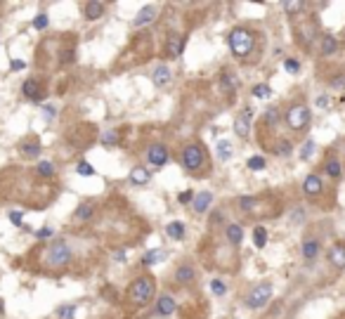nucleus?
Masks as SVG:
<instances>
[{"instance_id":"1","label":"nucleus","mask_w":345,"mask_h":319,"mask_svg":"<svg viewBox=\"0 0 345 319\" xmlns=\"http://www.w3.org/2000/svg\"><path fill=\"white\" fill-rule=\"evenodd\" d=\"M154 293H156V281H154V277H149V274L137 277V279L130 284V288H128V298H130L135 305L151 303V300H154Z\"/></svg>"},{"instance_id":"2","label":"nucleus","mask_w":345,"mask_h":319,"mask_svg":"<svg viewBox=\"0 0 345 319\" xmlns=\"http://www.w3.org/2000/svg\"><path fill=\"white\" fill-rule=\"evenodd\" d=\"M45 263L50 267H64V265L71 263V249L69 244L59 239V242H52L45 249Z\"/></svg>"},{"instance_id":"3","label":"nucleus","mask_w":345,"mask_h":319,"mask_svg":"<svg viewBox=\"0 0 345 319\" xmlns=\"http://www.w3.org/2000/svg\"><path fill=\"white\" fill-rule=\"evenodd\" d=\"M253 43H255V38H253V33L248 29H234V31L229 33V47H232V52L236 57L248 55L253 50Z\"/></svg>"},{"instance_id":"4","label":"nucleus","mask_w":345,"mask_h":319,"mask_svg":"<svg viewBox=\"0 0 345 319\" xmlns=\"http://www.w3.org/2000/svg\"><path fill=\"white\" fill-rule=\"evenodd\" d=\"M272 298V284L265 281V284H258V286L253 288L251 293L246 296V307H251V310H260V307H265L267 300Z\"/></svg>"},{"instance_id":"5","label":"nucleus","mask_w":345,"mask_h":319,"mask_svg":"<svg viewBox=\"0 0 345 319\" xmlns=\"http://www.w3.org/2000/svg\"><path fill=\"white\" fill-rule=\"evenodd\" d=\"M286 123H289L291 130H300V128H305L310 123V109H307L305 104H296V107H291L286 111Z\"/></svg>"},{"instance_id":"6","label":"nucleus","mask_w":345,"mask_h":319,"mask_svg":"<svg viewBox=\"0 0 345 319\" xmlns=\"http://www.w3.org/2000/svg\"><path fill=\"white\" fill-rule=\"evenodd\" d=\"M182 166L187 171H199L204 166V149L199 144H187L182 149Z\"/></svg>"},{"instance_id":"7","label":"nucleus","mask_w":345,"mask_h":319,"mask_svg":"<svg viewBox=\"0 0 345 319\" xmlns=\"http://www.w3.org/2000/svg\"><path fill=\"white\" fill-rule=\"evenodd\" d=\"M251 118H253V109L248 107V109H243V114L236 116V121H234V132L241 140H246L248 132H251Z\"/></svg>"},{"instance_id":"8","label":"nucleus","mask_w":345,"mask_h":319,"mask_svg":"<svg viewBox=\"0 0 345 319\" xmlns=\"http://www.w3.org/2000/svg\"><path fill=\"white\" fill-rule=\"evenodd\" d=\"M147 161H149L154 168L165 166L168 164V149H165L163 144H154V147H149V151H147Z\"/></svg>"},{"instance_id":"9","label":"nucleus","mask_w":345,"mask_h":319,"mask_svg":"<svg viewBox=\"0 0 345 319\" xmlns=\"http://www.w3.org/2000/svg\"><path fill=\"white\" fill-rule=\"evenodd\" d=\"M149 171L147 168H142V166H135L133 171H130V175H128V180H130V185H135V187H144L147 182H149Z\"/></svg>"},{"instance_id":"10","label":"nucleus","mask_w":345,"mask_h":319,"mask_svg":"<svg viewBox=\"0 0 345 319\" xmlns=\"http://www.w3.org/2000/svg\"><path fill=\"white\" fill-rule=\"evenodd\" d=\"M182 47H185V36H170L165 43V55L175 59V57L182 55Z\"/></svg>"},{"instance_id":"11","label":"nucleus","mask_w":345,"mask_h":319,"mask_svg":"<svg viewBox=\"0 0 345 319\" xmlns=\"http://www.w3.org/2000/svg\"><path fill=\"white\" fill-rule=\"evenodd\" d=\"M19 151H22V156H26V158H38L43 147H40L38 140H24L22 144H19Z\"/></svg>"},{"instance_id":"12","label":"nucleus","mask_w":345,"mask_h":319,"mask_svg":"<svg viewBox=\"0 0 345 319\" xmlns=\"http://www.w3.org/2000/svg\"><path fill=\"white\" fill-rule=\"evenodd\" d=\"M154 17H156V8H154V5H144V8L137 12V17H135V29H140L144 24L154 22Z\"/></svg>"},{"instance_id":"13","label":"nucleus","mask_w":345,"mask_h":319,"mask_svg":"<svg viewBox=\"0 0 345 319\" xmlns=\"http://www.w3.org/2000/svg\"><path fill=\"white\" fill-rule=\"evenodd\" d=\"M154 86H158V88H163V86H168L172 81V73H170V69L165 66V64H161V66H156L154 69Z\"/></svg>"},{"instance_id":"14","label":"nucleus","mask_w":345,"mask_h":319,"mask_svg":"<svg viewBox=\"0 0 345 319\" xmlns=\"http://www.w3.org/2000/svg\"><path fill=\"white\" fill-rule=\"evenodd\" d=\"M322 180H319V175H307L305 178V182H303V192L305 194H310V196H314V194H319L322 192Z\"/></svg>"},{"instance_id":"15","label":"nucleus","mask_w":345,"mask_h":319,"mask_svg":"<svg viewBox=\"0 0 345 319\" xmlns=\"http://www.w3.org/2000/svg\"><path fill=\"white\" fill-rule=\"evenodd\" d=\"M329 258H331V263L336 265V267H340V270H343V267H345V244L343 242L333 244V249H331Z\"/></svg>"},{"instance_id":"16","label":"nucleus","mask_w":345,"mask_h":319,"mask_svg":"<svg viewBox=\"0 0 345 319\" xmlns=\"http://www.w3.org/2000/svg\"><path fill=\"white\" fill-rule=\"evenodd\" d=\"M104 3H97V0H90V3H85V19H90V22H95V19H100L104 12Z\"/></svg>"},{"instance_id":"17","label":"nucleus","mask_w":345,"mask_h":319,"mask_svg":"<svg viewBox=\"0 0 345 319\" xmlns=\"http://www.w3.org/2000/svg\"><path fill=\"white\" fill-rule=\"evenodd\" d=\"M211 201H213V194L211 192H201V194H196L194 196V210L196 213H206L208 210V206H211Z\"/></svg>"},{"instance_id":"18","label":"nucleus","mask_w":345,"mask_h":319,"mask_svg":"<svg viewBox=\"0 0 345 319\" xmlns=\"http://www.w3.org/2000/svg\"><path fill=\"white\" fill-rule=\"evenodd\" d=\"M225 234H227V242L232 244V246H239L241 239H243V229L236 225V222H229L227 229H225Z\"/></svg>"},{"instance_id":"19","label":"nucleus","mask_w":345,"mask_h":319,"mask_svg":"<svg viewBox=\"0 0 345 319\" xmlns=\"http://www.w3.org/2000/svg\"><path fill=\"white\" fill-rule=\"evenodd\" d=\"M156 312L161 314V317H168V314H172L175 312V300H172L170 296H161L156 303Z\"/></svg>"},{"instance_id":"20","label":"nucleus","mask_w":345,"mask_h":319,"mask_svg":"<svg viewBox=\"0 0 345 319\" xmlns=\"http://www.w3.org/2000/svg\"><path fill=\"white\" fill-rule=\"evenodd\" d=\"M175 281H180V284L194 281V267H192V265H180L178 272H175Z\"/></svg>"},{"instance_id":"21","label":"nucleus","mask_w":345,"mask_h":319,"mask_svg":"<svg viewBox=\"0 0 345 319\" xmlns=\"http://www.w3.org/2000/svg\"><path fill=\"white\" fill-rule=\"evenodd\" d=\"M22 93H24V97H29V100H36L38 95H43V93H40V88H38V81H33V78L24 81Z\"/></svg>"},{"instance_id":"22","label":"nucleus","mask_w":345,"mask_h":319,"mask_svg":"<svg viewBox=\"0 0 345 319\" xmlns=\"http://www.w3.org/2000/svg\"><path fill=\"white\" fill-rule=\"evenodd\" d=\"M220 81H222V90H236L239 88V81H236V76H234V71H222L220 73Z\"/></svg>"},{"instance_id":"23","label":"nucleus","mask_w":345,"mask_h":319,"mask_svg":"<svg viewBox=\"0 0 345 319\" xmlns=\"http://www.w3.org/2000/svg\"><path fill=\"white\" fill-rule=\"evenodd\" d=\"M317 253H319V242H317V239H307V242L303 244V258H305V260H314Z\"/></svg>"},{"instance_id":"24","label":"nucleus","mask_w":345,"mask_h":319,"mask_svg":"<svg viewBox=\"0 0 345 319\" xmlns=\"http://www.w3.org/2000/svg\"><path fill=\"white\" fill-rule=\"evenodd\" d=\"M165 234H168L170 239H182V236H185V225H182L180 220H175V222H170V225L165 227Z\"/></svg>"},{"instance_id":"25","label":"nucleus","mask_w":345,"mask_h":319,"mask_svg":"<svg viewBox=\"0 0 345 319\" xmlns=\"http://www.w3.org/2000/svg\"><path fill=\"white\" fill-rule=\"evenodd\" d=\"M253 244H255V249H265L267 244V229L263 225H258L253 229Z\"/></svg>"},{"instance_id":"26","label":"nucleus","mask_w":345,"mask_h":319,"mask_svg":"<svg viewBox=\"0 0 345 319\" xmlns=\"http://www.w3.org/2000/svg\"><path fill=\"white\" fill-rule=\"evenodd\" d=\"M163 260V251L161 249H154L149 251V253H144V258H142V265H147V267H151V265H156Z\"/></svg>"},{"instance_id":"27","label":"nucleus","mask_w":345,"mask_h":319,"mask_svg":"<svg viewBox=\"0 0 345 319\" xmlns=\"http://www.w3.org/2000/svg\"><path fill=\"white\" fill-rule=\"evenodd\" d=\"M93 213H95L93 203H83V206H78V208L73 210V218H76V220H88Z\"/></svg>"},{"instance_id":"28","label":"nucleus","mask_w":345,"mask_h":319,"mask_svg":"<svg viewBox=\"0 0 345 319\" xmlns=\"http://www.w3.org/2000/svg\"><path fill=\"white\" fill-rule=\"evenodd\" d=\"M218 158L220 161H229V158H232V144H229L227 140L218 142Z\"/></svg>"},{"instance_id":"29","label":"nucleus","mask_w":345,"mask_h":319,"mask_svg":"<svg viewBox=\"0 0 345 319\" xmlns=\"http://www.w3.org/2000/svg\"><path fill=\"white\" fill-rule=\"evenodd\" d=\"M336 47H338V43L333 36H322V55H333Z\"/></svg>"},{"instance_id":"30","label":"nucleus","mask_w":345,"mask_h":319,"mask_svg":"<svg viewBox=\"0 0 345 319\" xmlns=\"http://www.w3.org/2000/svg\"><path fill=\"white\" fill-rule=\"evenodd\" d=\"M270 95H272V88L267 86V83H258V86L253 88V97L255 100H267Z\"/></svg>"},{"instance_id":"31","label":"nucleus","mask_w":345,"mask_h":319,"mask_svg":"<svg viewBox=\"0 0 345 319\" xmlns=\"http://www.w3.org/2000/svg\"><path fill=\"white\" fill-rule=\"evenodd\" d=\"M36 173L43 175V178H52V175H55V166L50 164V161H40V164L36 166Z\"/></svg>"},{"instance_id":"32","label":"nucleus","mask_w":345,"mask_h":319,"mask_svg":"<svg viewBox=\"0 0 345 319\" xmlns=\"http://www.w3.org/2000/svg\"><path fill=\"white\" fill-rule=\"evenodd\" d=\"M100 142H102V144H107V147L118 144V132L116 130H104L102 135H100Z\"/></svg>"},{"instance_id":"33","label":"nucleus","mask_w":345,"mask_h":319,"mask_svg":"<svg viewBox=\"0 0 345 319\" xmlns=\"http://www.w3.org/2000/svg\"><path fill=\"white\" fill-rule=\"evenodd\" d=\"M76 314V305H59L57 307V317L59 319H73Z\"/></svg>"},{"instance_id":"34","label":"nucleus","mask_w":345,"mask_h":319,"mask_svg":"<svg viewBox=\"0 0 345 319\" xmlns=\"http://www.w3.org/2000/svg\"><path fill=\"white\" fill-rule=\"evenodd\" d=\"M246 166H248V168H251V171H263V168H265V158H263V156H251V158H248V161H246Z\"/></svg>"},{"instance_id":"35","label":"nucleus","mask_w":345,"mask_h":319,"mask_svg":"<svg viewBox=\"0 0 345 319\" xmlns=\"http://www.w3.org/2000/svg\"><path fill=\"white\" fill-rule=\"evenodd\" d=\"M76 173H78V175H83V178H93V175H95V168L88 164V161H80V164L76 166Z\"/></svg>"},{"instance_id":"36","label":"nucleus","mask_w":345,"mask_h":319,"mask_svg":"<svg viewBox=\"0 0 345 319\" xmlns=\"http://www.w3.org/2000/svg\"><path fill=\"white\" fill-rule=\"evenodd\" d=\"M47 24H50L47 15H45V12H40V15H36V19H33V29L43 31V29H47Z\"/></svg>"},{"instance_id":"37","label":"nucleus","mask_w":345,"mask_h":319,"mask_svg":"<svg viewBox=\"0 0 345 319\" xmlns=\"http://www.w3.org/2000/svg\"><path fill=\"white\" fill-rule=\"evenodd\" d=\"M326 173H329L331 178H340V173L343 171H340V164H338L336 158H331L329 164H326Z\"/></svg>"},{"instance_id":"38","label":"nucleus","mask_w":345,"mask_h":319,"mask_svg":"<svg viewBox=\"0 0 345 319\" xmlns=\"http://www.w3.org/2000/svg\"><path fill=\"white\" fill-rule=\"evenodd\" d=\"M284 69L289 71V73H298V71H300V62H298V59H291V57H286V59H284Z\"/></svg>"},{"instance_id":"39","label":"nucleus","mask_w":345,"mask_h":319,"mask_svg":"<svg viewBox=\"0 0 345 319\" xmlns=\"http://www.w3.org/2000/svg\"><path fill=\"white\" fill-rule=\"evenodd\" d=\"M277 121H279V109H277V107H270V109H267V114H265V123L267 125H275Z\"/></svg>"},{"instance_id":"40","label":"nucleus","mask_w":345,"mask_h":319,"mask_svg":"<svg viewBox=\"0 0 345 319\" xmlns=\"http://www.w3.org/2000/svg\"><path fill=\"white\" fill-rule=\"evenodd\" d=\"M312 151H314V142L307 140L305 144H303V149H300V158H303V161H307V158L312 156Z\"/></svg>"},{"instance_id":"41","label":"nucleus","mask_w":345,"mask_h":319,"mask_svg":"<svg viewBox=\"0 0 345 319\" xmlns=\"http://www.w3.org/2000/svg\"><path fill=\"white\" fill-rule=\"evenodd\" d=\"M282 8L286 10V12H291V15H296L300 10H305V3H284Z\"/></svg>"},{"instance_id":"42","label":"nucleus","mask_w":345,"mask_h":319,"mask_svg":"<svg viewBox=\"0 0 345 319\" xmlns=\"http://www.w3.org/2000/svg\"><path fill=\"white\" fill-rule=\"evenodd\" d=\"M211 288H213V293H215V296H222V293L227 291V286H225V284H222V281H220V279L211 281Z\"/></svg>"},{"instance_id":"43","label":"nucleus","mask_w":345,"mask_h":319,"mask_svg":"<svg viewBox=\"0 0 345 319\" xmlns=\"http://www.w3.org/2000/svg\"><path fill=\"white\" fill-rule=\"evenodd\" d=\"M73 59H76V52L73 50H64L62 57H59V64H71Z\"/></svg>"},{"instance_id":"44","label":"nucleus","mask_w":345,"mask_h":319,"mask_svg":"<svg viewBox=\"0 0 345 319\" xmlns=\"http://www.w3.org/2000/svg\"><path fill=\"white\" fill-rule=\"evenodd\" d=\"M291 151H293L291 142H279V149H277V154H279V156H289Z\"/></svg>"},{"instance_id":"45","label":"nucleus","mask_w":345,"mask_h":319,"mask_svg":"<svg viewBox=\"0 0 345 319\" xmlns=\"http://www.w3.org/2000/svg\"><path fill=\"white\" fill-rule=\"evenodd\" d=\"M10 220H12V225L22 227V220H24V215H22V213H19V210H12V213H10Z\"/></svg>"},{"instance_id":"46","label":"nucleus","mask_w":345,"mask_h":319,"mask_svg":"<svg viewBox=\"0 0 345 319\" xmlns=\"http://www.w3.org/2000/svg\"><path fill=\"white\" fill-rule=\"evenodd\" d=\"M178 201H180V203H189V201H194V194H192V192H182V194L178 196Z\"/></svg>"},{"instance_id":"47","label":"nucleus","mask_w":345,"mask_h":319,"mask_svg":"<svg viewBox=\"0 0 345 319\" xmlns=\"http://www.w3.org/2000/svg\"><path fill=\"white\" fill-rule=\"evenodd\" d=\"M50 234H52V229H50V227H43V229H38V232H36V236H38V239H47Z\"/></svg>"},{"instance_id":"48","label":"nucleus","mask_w":345,"mask_h":319,"mask_svg":"<svg viewBox=\"0 0 345 319\" xmlns=\"http://www.w3.org/2000/svg\"><path fill=\"white\" fill-rule=\"evenodd\" d=\"M10 66H12V71H19V69H24V66H26V62H24V59H12V64H10Z\"/></svg>"},{"instance_id":"49","label":"nucleus","mask_w":345,"mask_h":319,"mask_svg":"<svg viewBox=\"0 0 345 319\" xmlns=\"http://www.w3.org/2000/svg\"><path fill=\"white\" fill-rule=\"evenodd\" d=\"M331 86L333 88H345V76H336L333 81H331Z\"/></svg>"},{"instance_id":"50","label":"nucleus","mask_w":345,"mask_h":319,"mask_svg":"<svg viewBox=\"0 0 345 319\" xmlns=\"http://www.w3.org/2000/svg\"><path fill=\"white\" fill-rule=\"evenodd\" d=\"M329 104V95H322V97H317V107H326Z\"/></svg>"},{"instance_id":"51","label":"nucleus","mask_w":345,"mask_h":319,"mask_svg":"<svg viewBox=\"0 0 345 319\" xmlns=\"http://www.w3.org/2000/svg\"><path fill=\"white\" fill-rule=\"evenodd\" d=\"M114 260H126V251H123V249L114 251Z\"/></svg>"},{"instance_id":"52","label":"nucleus","mask_w":345,"mask_h":319,"mask_svg":"<svg viewBox=\"0 0 345 319\" xmlns=\"http://www.w3.org/2000/svg\"><path fill=\"white\" fill-rule=\"evenodd\" d=\"M43 111H45V118H47V121H50V118H55V109H52V107H45Z\"/></svg>"},{"instance_id":"53","label":"nucleus","mask_w":345,"mask_h":319,"mask_svg":"<svg viewBox=\"0 0 345 319\" xmlns=\"http://www.w3.org/2000/svg\"><path fill=\"white\" fill-rule=\"evenodd\" d=\"M3 310H5V305H3V300H0V314H3Z\"/></svg>"}]
</instances>
